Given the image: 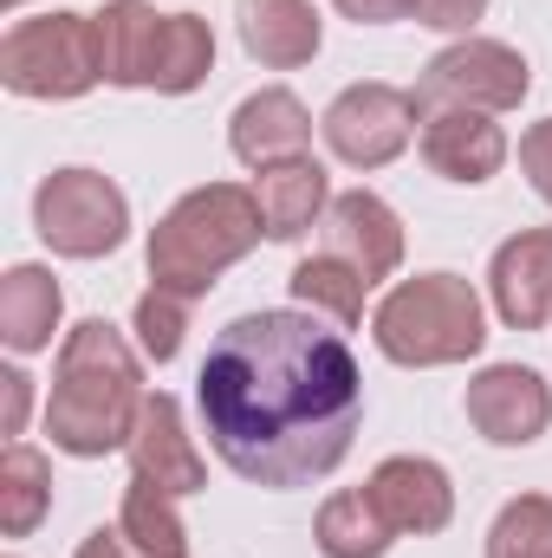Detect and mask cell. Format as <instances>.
<instances>
[{"mask_svg": "<svg viewBox=\"0 0 552 558\" xmlns=\"http://www.w3.org/2000/svg\"><path fill=\"white\" fill-rule=\"evenodd\" d=\"M215 454L261 487H305L351 454L364 416L358 357L312 312L235 318L195 377Z\"/></svg>", "mask_w": 552, "mask_h": 558, "instance_id": "6da1fadb", "label": "cell"}, {"mask_svg": "<svg viewBox=\"0 0 552 558\" xmlns=\"http://www.w3.org/2000/svg\"><path fill=\"white\" fill-rule=\"evenodd\" d=\"M143 416V371L137 351L105 325L85 318L65 351H59V377H52V403H46V435L65 454H111L131 448Z\"/></svg>", "mask_w": 552, "mask_h": 558, "instance_id": "7a4b0ae2", "label": "cell"}, {"mask_svg": "<svg viewBox=\"0 0 552 558\" xmlns=\"http://www.w3.org/2000/svg\"><path fill=\"white\" fill-rule=\"evenodd\" d=\"M261 234H267V221L248 189H235V182L189 189L149 234V279L176 299H202L241 254H254Z\"/></svg>", "mask_w": 552, "mask_h": 558, "instance_id": "3957f363", "label": "cell"}, {"mask_svg": "<svg viewBox=\"0 0 552 558\" xmlns=\"http://www.w3.org/2000/svg\"><path fill=\"white\" fill-rule=\"evenodd\" d=\"M371 331H377V351L391 364H461L488 344L481 299L455 274H422L410 286H397L377 305Z\"/></svg>", "mask_w": 552, "mask_h": 558, "instance_id": "277c9868", "label": "cell"}, {"mask_svg": "<svg viewBox=\"0 0 552 558\" xmlns=\"http://www.w3.org/2000/svg\"><path fill=\"white\" fill-rule=\"evenodd\" d=\"M98 78L92 13H39L0 39V85L20 98H79Z\"/></svg>", "mask_w": 552, "mask_h": 558, "instance_id": "5b68a950", "label": "cell"}, {"mask_svg": "<svg viewBox=\"0 0 552 558\" xmlns=\"http://www.w3.org/2000/svg\"><path fill=\"white\" fill-rule=\"evenodd\" d=\"M33 221H39V241L52 254H72V260H98L111 247H124V228H131V202L111 175L98 169H59L39 182L33 195Z\"/></svg>", "mask_w": 552, "mask_h": 558, "instance_id": "8992f818", "label": "cell"}, {"mask_svg": "<svg viewBox=\"0 0 552 558\" xmlns=\"http://www.w3.org/2000/svg\"><path fill=\"white\" fill-rule=\"evenodd\" d=\"M533 72L514 46L501 39H461L448 52L429 59L422 85H416V105L435 111V105H468V111H514L527 98Z\"/></svg>", "mask_w": 552, "mask_h": 558, "instance_id": "52a82bcc", "label": "cell"}, {"mask_svg": "<svg viewBox=\"0 0 552 558\" xmlns=\"http://www.w3.org/2000/svg\"><path fill=\"white\" fill-rule=\"evenodd\" d=\"M416 118H422V105H416V92H397V85H351V92H338L332 98V111H325V143L351 162V169H377V162H391V156H404V143L416 137Z\"/></svg>", "mask_w": 552, "mask_h": 558, "instance_id": "ba28073f", "label": "cell"}, {"mask_svg": "<svg viewBox=\"0 0 552 558\" xmlns=\"http://www.w3.org/2000/svg\"><path fill=\"white\" fill-rule=\"evenodd\" d=\"M468 422H475L488 441H501V448L540 441L547 422H552L547 377L527 371V364H494V371H481V377L468 384Z\"/></svg>", "mask_w": 552, "mask_h": 558, "instance_id": "9c48e42d", "label": "cell"}, {"mask_svg": "<svg viewBox=\"0 0 552 558\" xmlns=\"http://www.w3.org/2000/svg\"><path fill=\"white\" fill-rule=\"evenodd\" d=\"M319 234H325V254L351 260V267L371 279V286H377L384 274H397V260H404V221H397V215H391L371 189L338 195V202L325 208Z\"/></svg>", "mask_w": 552, "mask_h": 558, "instance_id": "30bf717a", "label": "cell"}, {"mask_svg": "<svg viewBox=\"0 0 552 558\" xmlns=\"http://www.w3.org/2000/svg\"><path fill=\"white\" fill-rule=\"evenodd\" d=\"M422 162L448 182H488L507 162V137L488 111L435 105V111H422Z\"/></svg>", "mask_w": 552, "mask_h": 558, "instance_id": "8fae6325", "label": "cell"}, {"mask_svg": "<svg viewBox=\"0 0 552 558\" xmlns=\"http://www.w3.org/2000/svg\"><path fill=\"white\" fill-rule=\"evenodd\" d=\"M163 33H169V13H156L149 0H105V13H92L98 72H105L111 85H149V92H156Z\"/></svg>", "mask_w": 552, "mask_h": 558, "instance_id": "7c38bea8", "label": "cell"}, {"mask_svg": "<svg viewBox=\"0 0 552 558\" xmlns=\"http://www.w3.org/2000/svg\"><path fill=\"white\" fill-rule=\"evenodd\" d=\"M488 286H494V312L514 325V331H533L552 318V228H527L514 234L494 267H488Z\"/></svg>", "mask_w": 552, "mask_h": 558, "instance_id": "4fadbf2b", "label": "cell"}, {"mask_svg": "<svg viewBox=\"0 0 552 558\" xmlns=\"http://www.w3.org/2000/svg\"><path fill=\"white\" fill-rule=\"evenodd\" d=\"M371 500L377 513L391 520V533H442L455 520V487L435 461H416V454H397L371 474Z\"/></svg>", "mask_w": 552, "mask_h": 558, "instance_id": "5bb4252c", "label": "cell"}, {"mask_svg": "<svg viewBox=\"0 0 552 558\" xmlns=\"http://www.w3.org/2000/svg\"><path fill=\"white\" fill-rule=\"evenodd\" d=\"M131 468L143 481H156L163 494H195L208 487V468L195 454V441L182 435V410L176 397H143V416H137V435H131Z\"/></svg>", "mask_w": 552, "mask_h": 558, "instance_id": "9a60e30c", "label": "cell"}, {"mask_svg": "<svg viewBox=\"0 0 552 558\" xmlns=\"http://www.w3.org/2000/svg\"><path fill=\"white\" fill-rule=\"evenodd\" d=\"M228 143H235V156L241 162H254V169H274L286 156H305V143H312V118H305V105L292 98V92H254L241 111H235V124H228Z\"/></svg>", "mask_w": 552, "mask_h": 558, "instance_id": "2e32d148", "label": "cell"}, {"mask_svg": "<svg viewBox=\"0 0 552 558\" xmlns=\"http://www.w3.org/2000/svg\"><path fill=\"white\" fill-rule=\"evenodd\" d=\"M254 202H261V221H267L274 241H299V234L319 228L325 208H332V195H325V169H319L312 156H286V162H274V169H261Z\"/></svg>", "mask_w": 552, "mask_h": 558, "instance_id": "e0dca14e", "label": "cell"}, {"mask_svg": "<svg viewBox=\"0 0 552 558\" xmlns=\"http://www.w3.org/2000/svg\"><path fill=\"white\" fill-rule=\"evenodd\" d=\"M241 46L274 65V72H292L319 52V13L305 0H241Z\"/></svg>", "mask_w": 552, "mask_h": 558, "instance_id": "ac0fdd59", "label": "cell"}, {"mask_svg": "<svg viewBox=\"0 0 552 558\" xmlns=\"http://www.w3.org/2000/svg\"><path fill=\"white\" fill-rule=\"evenodd\" d=\"M59 279L46 267H13L0 279V338L13 351H46L52 344V325H59Z\"/></svg>", "mask_w": 552, "mask_h": 558, "instance_id": "d6986e66", "label": "cell"}, {"mask_svg": "<svg viewBox=\"0 0 552 558\" xmlns=\"http://www.w3.org/2000/svg\"><path fill=\"white\" fill-rule=\"evenodd\" d=\"M319 553L325 558H384L391 553V520L377 513V500H371V487H351V494H332L325 507H319Z\"/></svg>", "mask_w": 552, "mask_h": 558, "instance_id": "ffe728a7", "label": "cell"}, {"mask_svg": "<svg viewBox=\"0 0 552 558\" xmlns=\"http://www.w3.org/2000/svg\"><path fill=\"white\" fill-rule=\"evenodd\" d=\"M46 507H52V461L39 448L13 441L0 454V526H7V539H26L46 520Z\"/></svg>", "mask_w": 552, "mask_h": 558, "instance_id": "44dd1931", "label": "cell"}, {"mask_svg": "<svg viewBox=\"0 0 552 558\" xmlns=\"http://www.w3.org/2000/svg\"><path fill=\"white\" fill-rule=\"evenodd\" d=\"M118 533L137 546V558H189V533H182V520H176V494H163V487L143 481V474H131V487H124Z\"/></svg>", "mask_w": 552, "mask_h": 558, "instance_id": "7402d4cb", "label": "cell"}, {"mask_svg": "<svg viewBox=\"0 0 552 558\" xmlns=\"http://www.w3.org/2000/svg\"><path fill=\"white\" fill-rule=\"evenodd\" d=\"M292 292H299V305H312V312H325L338 325H358L371 279L358 274L351 260H338V254H312V260L292 267Z\"/></svg>", "mask_w": 552, "mask_h": 558, "instance_id": "603a6c76", "label": "cell"}, {"mask_svg": "<svg viewBox=\"0 0 552 558\" xmlns=\"http://www.w3.org/2000/svg\"><path fill=\"white\" fill-rule=\"evenodd\" d=\"M208 65H215V33H208V20H195V13H169L163 59H156V92L182 98V92H195V85L208 78Z\"/></svg>", "mask_w": 552, "mask_h": 558, "instance_id": "cb8c5ba5", "label": "cell"}, {"mask_svg": "<svg viewBox=\"0 0 552 558\" xmlns=\"http://www.w3.org/2000/svg\"><path fill=\"white\" fill-rule=\"evenodd\" d=\"M488 558H552V500L547 494H520L501 507L494 533H488Z\"/></svg>", "mask_w": 552, "mask_h": 558, "instance_id": "d4e9b609", "label": "cell"}, {"mask_svg": "<svg viewBox=\"0 0 552 558\" xmlns=\"http://www.w3.org/2000/svg\"><path fill=\"white\" fill-rule=\"evenodd\" d=\"M182 331H189V299H176V292L149 286V292L137 299V338H143V357L169 364V357L182 351Z\"/></svg>", "mask_w": 552, "mask_h": 558, "instance_id": "484cf974", "label": "cell"}, {"mask_svg": "<svg viewBox=\"0 0 552 558\" xmlns=\"http://www.w3.org/2000/svg\"><path fill=\"white\" fill-rule=\"evenodd\" d=\"M520 169H527V182L552 202V118H547V124H533V131L520 137Z\"/></svg>", "mask_w": 552, "mask_h": 558, "instance_id": "4316f807", "label": "cell"}, {"mask_svg": "<svg viewBox=\"0 0 552 558\" xmlns=\"http://www.w3.org/2000/svg\"><path fill=\"white\" fill-rule=\"evenodd\" d=\"M488 0H416V20L422 26H442V33H468L481 20Z\"/></svg>", "mask_w": 552, "mask_h": 558, "instance_id": "83f0119b", "label": "cell"}, {"mask_svg": "<svg viewBox=\"0 0 552 558\" xmlns=\"http://www.w3.org/2000/svg\"><path fill=\"white\" fill-rule=\"evenodd\" d=\"M338 13L358 26H391V20H410L416 0H338Z\"/></svg>", "mask_w": 552, "mask_h": 558, "instance_id": "f1b7e54d", "label": "cell"}, {"mask_svg": "<svg viewBox=\"0 0 552 558\" xmlns=\"http://www.w3.org/2000/svg\"><path fill=\"white\" fill-rule=\"evenodd\" d=\"M0 397H7V416H0V435H20V428H26V403H33V384H26L20 371H7V377H0Z\"/></svg>", "mask_w": 552, "mask_h": 558, "instance_id": "f546056e", "label": "cell"}, {"mask_svg": "<svg viewBox=\"0 0 552 558\" xmlns=\"http://www.w3.org/2000/svg\"><path fill=\"white\" fill-rule=\"evenodd\" d=\"M131 553H137V546H131L124 533H105V526H98V533L79 546V558H131Z\"/></svg>", "mask_w": 552, "mask_h": 558, "instance_id": "4dcf8cb0", "label": "cell"}, {"mask_svg": "<svg viewBox=\"0 0 552 558\" xmlns=\"http://www.w3.org/2000/svg\"><path fill=\"white\" fill-rule=\"evenodd\" d=\"M7 7H20V0H7Z\"/></svg>", "mask_w": 552, "mask_h": 558, "instance_id": "1f68e13d", "label": "cell"}]
</instances>
